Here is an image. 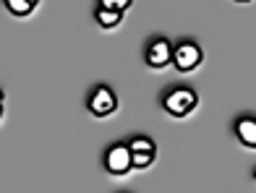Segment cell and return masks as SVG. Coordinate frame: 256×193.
I'll return each instance as SVG.
<instances>
[{
    "mask_svg": "<svg viewBox=\"0 0 256 193\" xmlns=\"http://www.w3.org/2000/svg\"><path fill=\"white\" fill-rule=\"evenodd\" d=\"M194 105H196V97H194V92H188V89H176V92H170L168 99H165V107H168V112H172V115H186Z\"/></svg>",
    "mask_w": 256,
    "mask_h": 193,
    "instance_id": "obj_1",
    "label": "cell"
},
{
    "mask_svg": "<svg viewBox=\"0 0 256 193\" xmlns=\"http://www.w3.org/2000/svg\"><path fill=\"white\" fill-rule=\"evenodd\" d=\"M89 110L94 112V115H110V112L115 110V94L108 86H100L89 99Z\"/></svg>",
    "mask_w": 256,
    "mask_h": 193,
    "instance_id": "obj_2",
    "label": "cell"
},
{
    "mask_svg": "<svg viewBox=\"0 0 256 193\" xmlns=\"http://www.w3.org/2000/svg\"><path fill=\"white\" fill-rule=\"evenodd\" d=\"M176 65L180 68V71H191V68H196L199 65V60H202V52H199V47L196 44H191V42H186V44H180V47L176 50Z\"/></svg>",
    "mask_w": 256,
    "mask_h": 193,
    "instance_id": "obj_3",
    "label": "cell"
},
{
    "mask_svg": "<svg viewBox=\"0 0 256 193\" xmlns=\"http://www.w3.org/2000/svg\"><path fill=\"white\" fill-rule=\"evenodd\" d=\"M128 167H131V152H128V146H112L108 152V170L120 175Z\"/></svg>",
    "mask_w": 256,
    "mask_h": 193,
    "instance_id": "obj_4",
    "label": "cell"
},
{
    "mask_svg": "<svg viewBox=\"0 0 256 193\" xmlns=\"http://www.w3.org/2000/svg\"><path fill=\"white\" fill-rule=\"evenodd\" d=\"M149 63H152L154 68L170 63V44H168V39H157L152 47H149Z\"/></svg>",
    "mask_w": 256,
    "mask_h": 193,
    "instance_id": "obj_5",
    "label": "cell"
},
{
    "mask_svg": "<svg viewBox=\"0 0 256 193\" xmlns=\"http://www.w3.org/2000/svg\"><path fill=\"white\" fill-rule=\"evenodd\" d=\"M238 136H240V141H243V144L254 146V144H256V123H254L251 118L240 120V123H238Z\"/></svg>",
    "mask_w": 256,
    "mask_h": 193,
    "instance_id": "obj_6",
    "label": "cell"
},
{
    "mask_svg": "<svg viewBox=\"0 0 256 193\" xmlns=\"http://www.w3.org/2000/svg\"><path fill=\"white\" fill-rule=\"evenodd\" d=\"M128 152L131 154H154V144L149 139H134L128 144Z\"/></svg>",
    "mask_w": 256,
    "mask_h": 193,
    "instance_id": "obj_7",
    "label": "cell"
},
{
    "mask_svg": "<svg viewBox=\"0 0 256 193\" xmlns=\"http://www.w3.org/2000/svg\"><path fill=\"white\" fill-rule=\"evenodd\" d=\"M32 8H34L32 0H8V10H14V13H18V16L29 13Z\"/></svg>",
    "mask_w": 256,
    "mask_h": 193,
    "instance_id": "obj_8",
    "label": "cell"
},
{
    "mask_svg": "<svg viewBox=\"0 0 256 193\" xmlns=\"http://www.w3.org/2000/svg\"><path fill=\"white\" fill-rule=\"evenodd\" d=\"M97 18H100V24H102V26H115V24L120 21V13H112V10H104V8H100Z\"/></svg>",
    "mask_w": 256,
    "mask_h": 193,
    "instance_id": "obj_9",
    "label": "cell"
},
{
    "mask_svg": "<svg viewBox=\"0 0 256 193\" xmlns=\"http://www.w3.org/2000/svg\"><path fill=\"white\" fill-rule=\"evenodd\" d=\"M128 5V0H104V3L100 5V8H104V10H112V13H120V10H126Z\"/></svg>",
    "mask_w": 256,
    "mask_h": 193,
    "instance_id": "obj_10",
    "label": "cell"
},
{
    "mask_svg": "<svg viewBox=\"0 0 256 193\" xmlns=\"http://www.w3.org/2000/svg\"><path fill=\"white\" fill-rule=\"evenodd\" d=\"M149 162H152V154H131V167H146Z\"/></svg>",
    "mask_w": 256,
    "mask_h": 193,
    "instance_id": "obj_11",
    "label": "cell"
},
{
    "mask_svg": "<svg viewBox=\"0 0 256 193\" xmlns=\"http://www.w3.org/2000/svg\"><path fill=\"white\" fill-rule=\"evenodd\" d=\"M0 99H3V94H0Z\"/></svg>",
    "mask_w": 256,
    "mask_h": 193,
    "instance_id": "obj_12",
    "label": "cell"
}]
</instances>
